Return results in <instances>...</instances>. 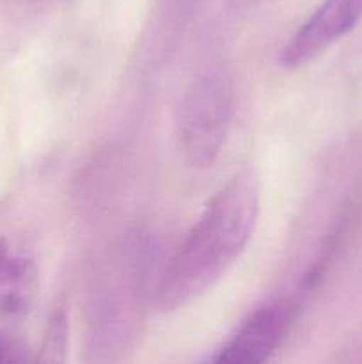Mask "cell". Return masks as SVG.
<instances>
[{"mask_svg":"<svg viewBox=\"0 0 362 364\" xmlns=\"http://www.w3.org/2000/svg\"><path fill=\"white\" fill-rule=\"evenodd\" d=\"M66 345H67L66 315H64L62 309H57V311L52 315V318H50L48 327H46L39 361H46V363L64 361Z\"/></svg>","mask_w":362,"mask_h":364,"instance_id":"6","label":"cell"},{"mask_svg":"<svg viewBox=\"0 0 362 364\" xmlns=\"http://www.w3.org/2000/svg\"><path fill=\"white\" fill-rule=\"evenodd\" d=\"M234 95L224 75L209 73L190 85L180 107V142L187 162L208 167L219 159L231 130Z\"/></svg>","mask_w":362,"mask_h":364,"instance_id":"2","label":"cell"},{"mask_svg":"<svg viewBox=\"0 0 362 364\" xmlns=\"http://www.w3.org/2000/svg\"><path fill=\"white\" fill-rule=\"evenodd\" d=\"M362 20V0H323L280 52L284 68H300L351 32Z\"/></svg>","mask_w":362,"mask_h":364,"instance_id":"3","label":"cell"},{"mask_svg":"<svg viewBox=\"0 0 362 364\" xmlns=\"http://www.w3.org/2000/svg\"><path fill=\"white\" fill-rule=\"evenodd\" d=\"M34 281V263L0 240V313L16 316L27 311Z\"/></svg>","mask_w":362,"mask_h":364,"instance_id":"5","label":"cell"},{"mask_svg":"<svg viewBox=\"0 0 362 364\" xmlns=\"http://www.w3.org/2000/svg\"><path fill=\"white\" fill-rule=\"evenodd\" d=\"M291 323V308L273 302L256 309L216 352V363H263L275 352Z\"/></svg>","mask_w":362,"mask_h":364,"instance_id":"4","label":"cell"},{"mask_svg":"<svg viewBox=\"0 0 362 364\" xmlns=\"http://www.w3.org/2000/svg\"><path fill=\"white\" fill-rule=\"evenodd\" d=\"M25 359L27 355H25L23 345L0 331V363H18L25 361Z\"/></svg>","mask_w":362,"mask_h":364,"instance_id":"7","label":"cell"},{"mask_svg":"<svg viewBox=\"0 0 362 364\" xmlns=\"http://www.w3.org/2000/svg\"><path fill=\"white\" fill-rule=\"evenodd\" d=\"M261 187L243 169L212 199L160 276L155 302L162 311L190 304L233 267L254 235Z\"/></svg>","mask_w":362,"mask_h":364,"instance_id":"1","label":"cell"}]
</instances>
